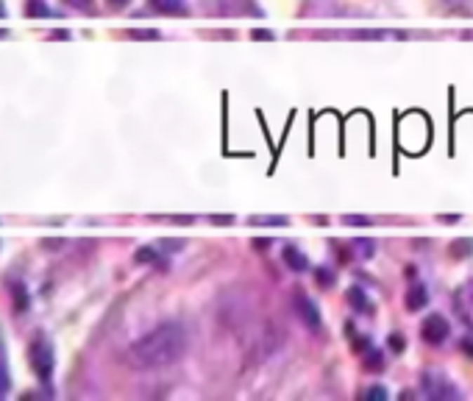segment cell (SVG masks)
<instances>
[{
  "mask_svg": "<svg viewBox=\"0 0 473 401\" xmlns=\"http://www.w3.org/2000/svg\"><path fill=\"white\" fill-rule=\"evenodd\" d=\"M187 343H189L187 329L181 323L167 321L151 329L148 334H142L140 340H134L123 357H126V365L134 371H156L178 362L187 354Z\"/></svg>",
  "mask_w": 473,
  "mask_h": 401,
  "instance_id": "1",
  "label": "cell"
},
{
  "mask_svg": "<svg viewBox=\"0 0 473 401\" xmlns=\"http://www.w3.org/2000/svg\"><path fill=\"white\" fill-rule=\"evenodd\" d=\"M420 385H423V390H426L429 399H460L457 388H454L443 374H432V371H429V374H423Z\"/></svg>",
  "mask_w": 473,
  "mask_h": 401,
  "instance_id": "2",
  "label": "cell"
},
{
  "mask_svg": "<svg viewBox=\"0 0 473 401\" xmlns=\"http://www.w3.org/2000/svg\"><path fill=\"white\" fill-rule=\"evenodd\" d=\"M448 334H451V326H448V321L443 315H429L423 321V326H420V337L426 343H432V346H440Z\"/></svg>",
  "mask_w": 473,
  "mask_h": 401,
  "instance_id": "3",
  "label": "cell"
},
{
  "mask_svg": "<svg viewBox=\"0 0 473 401\" xmlns=\"http://www.w3.org/2000/svg\"><path fill=\"white\" fill-rule=\"evenodd\" d=\"M31 365L36 368V374L42 379H51V371H53V351L45 340H39L34 348H31Z\"/></svg>",
  "mask_w": 473,
  "mask_h": 401,
  "instance_id": "4",
  "label": "cell"
},
{
  "mask_svg": "<svg viewBox=\"0 0 473 401\" xmlns=\"http://www.w3.org/2000/svg\"><path fill=\"white\" fill-rule=\"evenodd\" d=\"M457 313L465 321V326L473 331V282H468L460 293H457Z\"/></svg>",
  "mask_w": 473,
  "mask_h": 401,
  "instance_id": "5",
  "label": "cell"
},
{
  "mask_svg": "<svg viewBox=\"0 0 473 401\" xmlns=\"http://www.w3.org/2000/svg\"><path fill=\"white\" fill-rule=\"evenodd\" d=\"M295 304H298V315H301V321L307 323L309 329H320V315H317V307L307 298V296H298L295 298Z\"/></svg>",
  "mask_w": 473,
  "mask_h": 401,
  "instance_id": "6",
  "label": "cell"
},
{
  "mask_svg": "<svg viewBox=\"0 0 473 401\" xmlns=\"http://www.w3.org/2000/svg\"><path fill=\"white\" fill-rule=\"evenodd\" d=\"M426 301H429V293H426L423 284H412V287L406 290V310L418 313L420 307H426Z\"/></svg>",
  "mask_w": 473,
  "mask_h": 401,
  "instance_id": "7",
  "label": "cell"
},
{
  "mask_svg": "<svg viewBox=\"0 0 473 401\" xmlns=\"http://www.w3.org/2000/svg\"><path fill=\"white\" fill-rule=\"evenodd\" d=\"M284 262H287L293 270H307V268H309V259H307L304 251H298L295 245H287V248H284Z\"/></svg>",
  "mask_w": 473,
  "mask_h": 401,
  "instance_id": "8",
  "label": "cell"
},
{
  "mask_svg": "<svg viewBox=\"0 0 473 401\" xmlns=\"http://www.w3.org/2000/svg\"><path fill=\"white\" fill-rule=\"evenodd\" d=\"M151 6L159 8V11H164V14H184L187 11L184 0H151Z\"/></svg>",
  "mask_w": 473,
  "mask_h": 401,
  "instance_id": "9",
  "label": "cell"
},
{
  "mask_svg": "<svg viewBox=\"0 0 473 401\" xmlns=\"http://www.w3.org/2000/svg\"><path fill=\"white\" fill-rule=\"evenodd\" d=\"M348 301H351L354 307H362V310H368V313L373 310V304L368 301V296H365V290H359V287H351V290H348Z\"/></svg>",
  "mask_w": 473,
  "mask_h": 401,
  "instance_id": "10",
  "label": "cell"
},
{
  "mask_svg": "<svg viewBox=\"0 0 473 401\" xmlns=\"http://www.w3.org/2000/svg\"><path fill=\"white\" fill-rule=\"evenodd\" d=\"M362 362H365V368H368V371H379V368L385 365V360L379 357V351H368Z\"/></svg>",
  "mask_w": 473,
  "mask_h": 401,
  "instance_id": "11",
  "label": "cell"
},
{
  "mask_svg": "<svg viewBox=\"0 0 473 401\" xmlns=\"http://www.w3.org/2000/svg\"><path fill=\"white\" fill-rule=\"evenodd\" d=\"M473 251V240H457L451 245V254L454 256H465V254H471Z\"/></svg>",
  "mask_w": 473,
  "mask_h": 401,
  "instance_id": "12",
  "label": "cell"
},
{
  "mask_svg": "<svg viewBox=\"0 0 473 401\" xmlns=\"http://www.w3.org/2000/svg\"><path fill=\"white\" fill-rule=\"evenodd\" d=\"M253 226H287V218H253Z\"/></svg>",
  "mask_w": 473,
  "mask_h": 401,
  "instance_id": "13",
  "label": "cell"
},
{
  "mask_svg": "<svg viewBox=\"0 0 473 401\" xmlns=\"http://www.w3.org/2000/svg\"><path fill=\"white\" fill-rule=\"evenodd\" d=\"M365 396H376V399H387V390L385 388H371Z\"/></svg>",
  "mask_w": 473,
  "mask_h": 401,
  "instance_id": "14",
  "label": "cell"
},
{
  "mask_svg": "<svg viewBox=\"0 0 473 401\" xmlns=\"http://www.w3.org/2000/svg\"><path fill=\"white\" fill-rule=\"evenodd\" d=\"M28 14H48V8L39 6V3H31V6H28Z\"/></svg>",
  "mask_w": 473,
  "mask_h": 401,
  "instance_id": "15",
  "label": "cell"
},
{
  "mask_svg": "<svg viewBox=\"0 0 473 401\" xmlns=\"http://www.w3.org/2000/svg\"><path fill=\"white\" fill-rule=\"evenodd\" d=\"M348 223H354V226H368V218H345Z\"/></svg>",
  "mask_w": 473,
  "mask_h": 401,
  "instance_id": "16",
  "label": "cell"
},
{
  "mask_svg": "<svg viewBox=\"0 0 473 401\" xmlns=\"http://www.w3.org/2000/svg\"><path fill=\"white\" fill-rule=\"evenodd\" d=\"M109 3H112V6H126L128 0H109Z\"/></svg>",
  "mask_w": 473,
  "mask_h": 401,
  "instance_id": "17",
  "label": "cell"
},
{
  "mask_svg": "<svg viewBox=\"0 0 473 401\" xmlns=\"http://www.w3.org/2000/svg\"><path fill=\"white\" fill-rule=\"evenodd\" d=\"M70 3H76V6H86L89 0H70Z\"/></svg>",
  "mask_w": 473,
  "mask_h": 401,
  "instance_id": "18",
  "label": "cell"
},
{
  "mask_svg": "<svg viewBox=\"0 0 473 401\" xmlns=\"http://www.w3.org/2000/svg\"><path fill=\"white\" fill-rule=\"evenodd\" d=\"M446 3H451V6H460V3H465V0H446Z\"/></svg>",
  "mask_w": 473,
  "mask_h": 401,
  "instance_id": "19",
  "label": "cell"
}]
</instances>
